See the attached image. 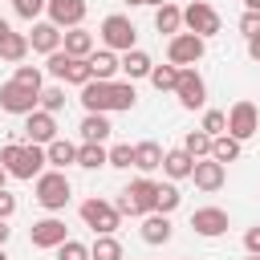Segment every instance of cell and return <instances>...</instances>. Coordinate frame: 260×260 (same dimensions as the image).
Segmentation results:
<instances>
[{"mask_svg":"<svg viewBox=\"0 0 260 260\" xmlns=\"http://www.w3.org/2000/svg\"><path fill=\"white\" fill-rule=\"evenodd\" d=\"M183 28L207 41V37H215V32L223 28V20H219V12H215L207 0H191V4L183 8Z\"/></svg>","mask_w":260,"mask_h":260,"instance_id":"8","label":"cell"},{"mask_svg":"<svg viewBox=\"0 0 260 260\" xmlns=\"http://www.w3.org/2000/svg\"><path fill=\"white\" fill-rule=\"evenodd\" d=\"M45 158H49V167H57V171H65V167H77V142H69V138H53L49 146H45Z\"/></svg>","mask_w":260,"mask_h":260,"instance_id":"23","label":"cell"},{"mask_svg":"<svg viewBox=\"0 0 260 260\" xmlns=\"http://www.w3.org/2000/svg\"><path fill=\"white\" fill-rule=\"evenodd\" d=\"M146 4H150V8H158V4H167V0H146Z\"/></svg>","mask_w":260,"mask_h":260,"instance_id":"49","label":"cell"},{"mask_svg":"<svg viewBox=\"0 0 260 260\" xmlns=\"http://www.w3.org/2000/svg\"><path fill=\"white\" fill-rule=\"evenodd\" d=\"M240 154H244V142H236L232 134H215V138H211V158H215V162L228 167V162H236Z\"/></svg>","mask_w":260,"mask_h":260,"instance_id":"27","label":"cell"},{"mask_svg":"<svg viewBox=\"0 0 260 260\" xmlns=\"http://www.w3.org/2000/svg\"><path fill=\"white\" fill-rule=\"evenodd\" d=\"M12 81H20V85H28V89H37V93H41V85H45V73H41V65H16Z\"/></svg>","mask_w":260,"mask_h":260,"instance_id":"37","label":"cell"},{"mask_svg":"<svg viewBox=\"0 0 260 260\" xmlns=\"http://www.w3.org/2000/svg\"><path fill=\"white\" fill-rule=\"evenodd\" d=\"M191 167H195V158L183 150V146H175V150H162V175L171 179V183H183V179H191Z\"/></svg>","mask_w":260,"mask_h":260,"instance_id":"20","label":"cell"},{"mask_svg":"<svg viewBox=\"0 0 260 260\" xmlns=\"http://www.w3.org/2000/svg\"><path fill=\"white\" fill-rule=\"evenodd\" d=\"M154 195H158V183H154L150 175H138V179H130V183L118 191L114 207H118L122 215H134V219H142L146 211H154Z\"/></svg>","mask_w":260,"mask_h":260,"instance_id":"4","label":"cell"},{"mask_svg":"<svg viewBox=\"0 0 260 260\" xmlns=\"http://www.w3.org/2000/svg\"><path fill=\"white\" fill-rule=\"evenodd\" d=\"M191 179H195V187H199V191H207V195H211V191H219V187L228 183V167H223V162H215V158L207 154V158H195Z\"/></svg>","mask_w":260,"mask_h":260,"instance_id":"16","label":"cell"},{"mask_svg":"<svg viewBox=\"0 0 260 260\" xmlns=\"http://www.w3.org/2000/svg\"><path fill=\"white\" fill-rule=\"evenodd\" d=\"M77 167L81 171L106 167V142H77Z\"/></svg>","mask_w":260,"mask_h":260,"instance_id":"29","label":"cell"},{"mask_svg":"<svg viewBox=\"0 0 260 260\" xmlns=\"http://www.w3.org/2000/svg\"><path fill=\"white\" fill-rule=\"evenodd\" d=\"M89 81V61L85 57H69V65H65V77H61V85H85Z\"/></svg>","mask_w":260,"mask_h":260,"instance_id":"35","label":"cell"},{"mask_svg":"<svg viewBox=\"0 0 260 260\" xmlns=\"http://www.w3.org/2000/svg\"><path fill=\"white\" fill-rule=\"evenodd\" d=\"M0 260H8V252H4V248H0Z\"/></svg>","mask_w":260,"mask_h":260,"instance_id":"51","label":"cell"},{"mask_svg":"<svg viewBox=\"0 0 260 260\" xmlns=\"http://www.w3.org/2000/svg\"><path fill=\"white\" fill-rule=\"evenodd\" d=\"M126 252H122V240L118 236H93V244H89V260H122Z\"/></svg>","mask_w":260,"mask_h":260,"instance_id":"30","label":"cell"},{"mask_svg":"<svg viewBox=\"0 0 260 260\" xmlns=\"http://www.w3.org/2000/svg\"><path fill=\"white\" fill-rule=\"evenodd\" d=\"M37 98H41L37 89H28V85H20V81H12V77L0 85V110H4V114L24 118V114H32V110H37Z\"/></svg>","mask_w":260,"mask_h":260,"instance_id":"12","label":"cell"},{"mask_svg":"<svg viewBox=\"0 0 260 260\" xmlns=\"http://www.w3.org/2000/svg\"><path fill=\"white\" fill-rule=\"evenodd\" d=\"M138 89L134 81H85L81 85V106L85 114H114V110H134Z\"/></svg>","mask_w":260,"mask_h":260,"instance_id":"1","label":"cell"},{"mask_svg":"<svg viewBox=\"0 0 260 260\" xmlns=\"http://www.w3.org/2000/svg\"><path fill=\"white\" fill-rule=\"evenodd\" d=\"M24 37H28V49H37L45 57L61 49V28L53 20H32V32H24Z\"/></svg>","mask_w":260,"mask_h":260,"instance_id":"18","label":"cell"},{"mask_svg":"<svg viewBox=\"0 0 260 260\" xmlns=\"http://www.w3.org/2000/svg\"><path fill=\"white\" fill-rule=\"evenodd\" d=\"M0 167H4L12 179L32 183V179L49 167V158H45V146H37V142H4V146H0Z\"/></svg>","mask_w":260,"mask_h":260,"instance_id":"2","label":"cell"},{"mask_svg":"<svg viewBox=\"0 0 260 260\" xmlns=\"http://www.w3.org/2000/svg\"><path fill=\"white\" fill-rule=\"evenodd\" d=\"M175 98H179L183 110H203V102H207V81H203V73H199L195 65H183V69H179Z\"/></svg>","mask_w":260,"mask_h":260,"instance_id":"9","label":"cell"},{"mask_svg":"<svg viewBox=\"0 0 260 260\" xmlns=\"http://www.w3.org/2000/svg\"><path fill=\"white\" fill-rule=\"evenodd\" d=\"M244 49H248V57L260 65V37H248V41H244Z\"/></svg>","mask_w":260,"mask_h":260,"instance_id":"44","label":"cell"},{"mask_svg":"<svg viewBox=\"0 0 260 260\" xmlns=\"http://www.w3.org/2000/svg\"><path fill=\"white\" fill-rule=\"evenodd\" d=\"M150 53L146 49H126L118 53V73H126V81H138V77H150Z\"/></svg>","mask_w":260,"mask_h":260,"instance_id":"19","label":"cell"},{"mask_svg":"<svg viewBox=\"0 0 260 260\" xmlns=\"http://www.w3.org/2000/svg\"><path fill=\"white\" fill-rule=\"evenodd\" d=\"M106 167H118V171H130L134 167V146L130 142H118L106 150Z\"/></svg>","mask_w":260,"mask_h":260,"instance_id":"36","label":"cell"},{"mask_svg":"<svg viewBox=\"0 0 260 260\" xmlns=\"http://www.w3.org/2000/svg\"><path fill=\"white\" fill-rule=\"evenodd\" d=\"M24 138L28 142H37V146H49L53 138H57V114H49V110H32V114H24Z\"/></svg>","mask_w":260,"mask_h":260,"instance_id":"15","label":"cell"},{"mask_svg":"<svg viewBox=\"0 0 260 260\" xmlns=\"http://www.w3.org/2000/svg\"><path fill=\"white\" fill-rule=\"evenodd\" d=\"M65 240H69L65 219H61V215H53V211L28 228V244H32V248H41V252H53V248H57V244H65Z\"/></svg>","mask_w":260,"mask_h":260,"instance_id":"11","label":"cell"},{"mask_svg":"<svg viewBox=\"0 0 260 260\" xmlns=\"http://www.w3.org/2000/svg\"><path fill=\"white\" fill-rule=\"evenodd\" d=\"M98 37H102V49H114V53L138 49V28H134V20H130V16H122V12H110V16H102V24H98Z\"/></svg>","mask_w":260,"mask_h":260,"instance_id":"5","label":"cell"},{"mask_svg":"<svg viewBox=\"0 0 260 260\" xmlns=\"http://www.w3.org/2000/svg\"><path fill=\"white\" fill-rule=\"evenodd\" d=\"M162 167V146L158 142H134V171H142V175H154Z\"/></svg>","mask_w":260,"mask_h":260,"instance_id":"25","label":"cell"},{"mask_svg":"<svg viewBox=\"0 0 260 260\" xmlns=\"http://www.w3.org/2000/svg\"><path fill=\"white\" fill-rule=\"evenodd\" d=\"M183 203V195H179V187L167 179V183H158V195H154V211H162V215H171L175 207Z\"/></svg>","mask_w":260,"mask_h":260,"instance_id":"34","label":"cell"},{"mask_svg":"<svg viewBox=\"0 0 260 260\" xmlns=\"http://www.w3.org/2000/svg\"><path fill=\"white\" fill-rule=\"evenodd\" d=\"M77 134H81V142H106V138L114 134L110 114H85L81 126H77Z\"/></svg>","mask_w":260,"mask_h":260,"instance_id":"24","label":"cell"},{"mask_svg":"<svg viewBox=\"0 0 260 260\" xmlns=\"http://www.w3.org/2000/svg\"><path fill=\"white\" fill-rule=\"evenodd\" d=\"M65 102H69V98H65V85H61V81H57V85H41V98H37V106H41V110L61 114V110H65Z\"/></svg>","mask_w":260,"mask_h":260,"instance_id":"32","label":"cell"},{"mask_svg":"<svg viewBox=\"0 0 260 260\" xmlns=\"http://www.w3.org/2000/svg\"><path fill=\"white\" fill-rule=\"evenodd\" d=\"M158 93H175V81H179V65H150V77H146Z\"/></svg>","mask_w":260,"mask_h":260,"instance_id":"31","label":"cell"},{"mask_svg":"<svg viewBox=\"0 0 260 260\" xmlns=\"http://www.w3.org/2000/svg\"><path fill=\"white\" fill-rule=\"evenodd\" d=\"M24 57H28V37H24V32H8V37L0 41V61L20 65Z\"/></svg>","mask_w":260,"mask_h":260,"instance_id":"28","label":"cell"},{"mask_svg":"<svg viewBox=\"0 0 260 260\" xmlns=\"http://www.w3.org/2000/svg\"><path fill=\"white\" fill-rule=\"evenodd\" d=\"M32 195H37V203L45 207V211H65L69 207V199H73V183H69V175L65 171H57V167H49V171H41L37 179H32Z\"/></svg>","mask_w":260,"mask_h":260,"instance_id":"3","label":"cell"},{"mask_svg":"<svg viewBox=\"0 0 260 260\" xmlns=\"http://www.w3.org/2000/svg\"><path fill=\"white\" fill-rule=\"evenodd\" d=\"M16 215V195L8 187H0V219H12Z\"/></svg>","mask_w":260,"mask_h":260,"instance_id":"42","label":"cell"},{"mask_svg":"<svg viewBox=\"0 0 260 260\" xmlns=\"http://www.w3.org/2000/svg\"><path fill=\"white\" fill-rule=\"evenodd\" d=\"M61 49H65L69 57H89V53L98 49V37L77 24V28H65V32H61Z\"/></svg>","mask_w":260,"mask_h":260,"instance_id":"21","label":"cell"},{"mask_svg":"<svg viewBox=\"0 0 260 260\" xmlns=\"http://www.w3.org/2000/svg\"><path fill=\"white\" fill-rule=\"evenodd\" d=\"M248 260H260V256H248Z\"/></svg>","mask_w":260,"mask_h":260,"instance_id":"52","label":"cell"},{"mask_svg":"<svg viewBox=\"0 0 260 260\" xmlns=\"http://www.w3.org/2000/svg\"><path fill=\"white\" fill-rule=\"evenodd\" d=\"M228 134H232L236 142H248V138L260 134V110H256V102L240 98V102L228 110Z\"/></svg>","mask_w":260,"mask_h":260,"instance_id":"10","label":"cell"},{"mask_svg":"<svg viewBox=\"0 0 260 260\" xmlns=\"http://www.w3.org/2000/svg\"><path fill=\"white\" fill-rule=\"evenodd\" d=\"M240 32H244V41H248V37H260V12H248V8H244V16H240Z\"/></svg>","mask_w":260,"mask_h":260,"instance_id":"41","label":"cell"},{"mask_svg":"<svg viewBox=\"0 0 260 260\" xmlns=\"http://www.w3.org/2000/svg\"><path fill=\"white\" fill-rule=\"evenodd\" d=\"M232 223H228V211L223 207H195L191 211V232L195 236H203V240H215V236H223Z\"/></svg>","mask_w":260,"mask_h":260,"instance_id":"14","label":"cell"},{"mask_svg":"<svg viewBox=\"0 0 260 260\" xmlns=\"http://www.w3.org/2000/svg\"><path fill=\"white\" fill-rule=\"evenodd\" d=\"M8 32H12V28H8V20H0V41H4Z\"/></svg>","mask_w":260,"mask_h":260,"instance_id":"47","label":"cell"},{"mask_svg":"<svg viewBox=\"0 0 260 260\" xmlns=\"http://www.w3.org/2000/svg\"><path fill=\"white\" fill-rule=\"evenodd\" d=\"M45 4H49V0H12V12H16L20 20H28V24H32V20H41V16H45Z\"/></svg>","mask_w":260,"mask_h":260,"instance_id":"38","label":"cell"},{"mask_svg":"<svg viewBox=\"0 0 260 260\" xmlns=\"http://www.w3.org/2000/svg\"><path fill=\"white\" fill-rule=\"evenodd\" d=\"M244 252H248V256H260V223L244 232Z\"/></svg>","mask_w":260,"mask_h":260,"instance_id":"43","label":"cell"},{"mask_svg":"<svg viewBox=\"0 0 260 260\" xmlns=\"http://www.w3.org/2000/svg\"><path fill=\"white\" fill-rule=\"evenodd\" d=\"M138 236H142V244L158 248V244H167V240L175 236V223H171V215H162V211H146V215H142Z\"/></svg>","mask_w":260,"mask_h":260,"instance_id":"17","label":"cell"},{"mask_svg":"<svg viewBox=\"0 0 260 260\" xmlns=\"http://www.w3.org/2000/svg\"><path fill=\"white\" fill-rule=\"evenodd\" d=\"M203 53H207V41L203 37H195V32H187V28H179L175 37H167V61L171 65H195V61H203Z\"/></svg>","mask_w":260,"mask_h":260,"instance_id":"7","label":"cell"},{"mask_svg":"<svg viewBox=\"0 0 260 260\" xmlns=\"http://www.w3.org/2000/svg\"><path fill=\"white\" fill-rule=\"evenodd\" d=\"M85 12H89L85 0H49V4H45V20H53L61 32H65V28H77V24L85 20Z\"/></svg>","mask_w":260,"mask_h":260,"instance_id":"13","label":"cell"},{"mask_svg":"<svg viewBox=\"0 0 260 260\" xmlns=\"http://www.w3.org/2000/svg\"><path fill=\"white\" fill-rule=\"evenodd\" d=\"M154 28H158L162 37H175V32L183 28V8H179V4H171V0H167V4H158V8H154Z\"/></svg>","mask_w":260,"mask_h":260,"instance_id":"26","label":"cell"},{"mask_svg":"<svg viewBox=\"0 0 260 260\" xmlns=\"http://www.w3.org/2000/svg\"><path fill=\"white\" fill-rule=\"evenodd\" d=\"M85 61H89V77L93 81H114L118 77V53L114 49H93Z\"/></svg>","mask_w":260,"mask_h":260,"instance_id":"22","label":"cell"},{"mask_svg":"<svg viewBox=\"0 0 260 260\" xmlns=\"http://www.w3.org/2000/svg\"><path fill=\"white\" fill-rule=\"evenodd\" d=\"M81 223H85L93 236H114V232L122 228V211H118L110 199H102V195H89V199L81 203Z\"/></svg>","mask_w":260,"mask_h":260,"instance_id":"6","label":"cell"},{"mask_svg":"<svg viewBox=\"0 0 260 260\" xmlns=\"http://www.w3.org/2000/svg\"><path fill=\"white\" fill-rule=\"evenodd\" d=\"M4 179H8V171H4V167H0V187H4Z\"/></svg>","mask_w":260,"mask_h":260,"instance_id":"50","label":"cell"},{"mask_svg":"<svg viewBox=\"0 0 260 260\" xmlns=\"http://www.w3.org/2000/svg\"><path fill=\"white\" fill-rule=\"evenodd\" d=\"M126 4H130V8H138V4H146V0H126Z\"/></svg>","mask_w":260,"mask_h":260,"instance_id":"48","label":"cell"},{"mask_svg":"<svg viewBox=\"0 0 260 260\" xmlns=\"http://www.w3.org/2000/svg\"><path fill=\"white\" fill-rule=\"evenodd\" d=\"M199 130H207L211 138H215V134H228V114H223V110H203Z\"/></svg>","mask_w":260,"mask_h":260,"instance_id":"39","label":"cell"},{"mask_svg":"<svg viewBox=\"0 0 260 260\" xmlns=\"http://www.w3.org/2000/svg\"><path fill=\"white\" fill-rule=\"evenodd\" d=\"M244 8L248 12H260V0H244Z\"/></svg>","mask_w":260,"mask_h":260,"instance_id":"46","label":"cell"},{"mask_svg":"<svg viewBox=\"0 0 260 260\" xmlns=\"http://www.w3.org/2000/svg\"><path fill=\"white\" fill-rule=\"evenodd\" d=\"M8 236H12V228H8V219H0V248L8 244Z\"/></svg>","mask_w":260,"mask_h":260,"instance_id":"45","label":"cell"},{"mask_svg":"<svg viewBox=\"0 0 260 260\" xmlns=\"http://www.w3.org/2000/svg\"><path fill=\"white\" fill-rule=\"evenodd\" d=\"M53 252H57V260H89V244H81V240H65Z\"/></svg>","mask_w":260,"mask_h":260,"instance_id":"40","label":"cell"},{"mask_svg":"<svg viewBox=\"0 0 260 260\" xmlns=\"http://www.w3.org/2000/svg\"><path fill=\"white\" fill-rule=\"evenodd\" d=\"M183 150H187L191 158H207V154H211V134H207V130H187V134H183Z\"/></svg>","mask_w":260,"mask_h":260,"instance_id":"33","label":"cell"}]
</instances>
